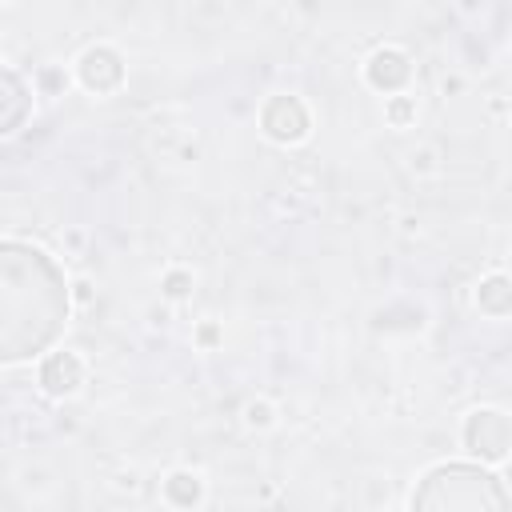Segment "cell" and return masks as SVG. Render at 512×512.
Returning a JSON list of instances; mask_svg holds the SVG:
<instances>
[{
  "label": "cell",
  "instance_id": "1",
  "mask_svg": "<svg viewBox=\"0 0 512 512\" xmlns=\"http://www.w3.org/2000/svg\"><path fill=\"white\" fill-rule=\"evenodd\" d=\"M68 320V284L56 260L20 240H0V364L40 356Z\"/></svg>",
  "mask_w": 512,
  "mask_h": 512
},
{
  "label": "cell",
  "instance_id": "2",
  "mask_svg": "<svg viewBox=\"0 0 512 512\" xmlns=\"http://www.w3.org/2000/svg\"><path fill=\"white\" fill-rule=\"evenodd\" d=\"M412 512H508V492L480 464H440L416 484Z\"/></svg>",
  "mask_w": 512,
  "mask_h": 512
},
{
  "label": "cell",
  "instance_id": "3",
  "mask_svg": "<svg viewBox=\"0 0 512 512\" xmlns=\"http://www.w3.org/2000/svg\"><path fill=\"white\" fill-rule=\"evenodd\" d=\"M464 440H468L472 452H480L488 460H500L504 448H508V420H504V412H492V408L476 412L468 420V428H464Z\"/></svg>",
  "mask_w": 512,
  "mask_h": 512
},
{
  "label": "cell",
  "instance_id": "4",
  "mask_svg": "<svg viewBox=\"0 0 512 512\" xmlns=\"http://www.w3.org/2000/svg\"><path fill=\"white\" fill-rule=\"evenodd\" d=\"M264 128L276 140H300L304 128H308V112H304V104L296 96H276L264 108Z\"/></svg>",
  "mask_w": 512,
  "mask_h": 512
},
{
  "label": "cell",
  "instance_id": "5",
  "mask_svg": "<svg viewBox=\"0 0 512 512\" xmlns=\"http://www.w3.org/2000/svg\"><path fill=\"white\" fill-rule=\"evenodd\" d=\"M24 116H28V88L16 72L0 68V136L16 132L24 124Z\"/></svg>",
  "mask_w": 512,
  "mask_h": 512
},
{
  "label": "cell",
  "instance_id": "6",
  "mask_svg": "<svg viewBox=\"0 0 512 512\" xmlns=\"http://www.w3.org/2000/svg\"><path fill=\"white\" fill-rule=\"evenodd\" d=\"M80 376H84V364H80L76 352H52V356L44 360V368H40V384H44L52 396L72 392V388L80 384Z\"/></svg>",
  "mask_w": 512,
  "mask_h": 512
},
{
  "label": "cell",
  "instance_id": "7",
  "mask_svg": "<svg viewBox=\"0 0 512 512\" xmlns=\"http://www.w3.org/2000/svg\"><path fill=\"white\" fill-rule=\"evenodd\" d=\"M80 76H84L88 88L104 92V88H112V84L120 80V56L108 52V48H92V52H84V60H80Z\"/></svg>",
  "mask_w": 512,
  "mask_h": 512
},
{
  "label": "cell",
  "instance_id": "8",
  "mask_svg": "<svg viewBox=\"0 0 512 512\" xmlns=\"http://www.w3.org/2000/svg\"><path fill=\"white\" fill-rule=\"evenodd\" d=\"M368 76L376 88H400L408 80V60L400 52H376L368 64Z\"/></svg>",
  "mask_w": 512,
  "mask_h": 512
},
{
  "label": "cell",
  "instance_id": "9",
  "mask_svg": "<svg viewBox=\"0 0 512 512\" xmlns=\"http://www.w3.org/2000/svg\"><path fill=\"white\" fill-rule=\"evenodd\" d=\"M168 492H172V500H176V504H192V500H196V492H200V484H196V476H184V472H180V476H172V480H168Z\"/></svg>",
  "mask_w": 512,
  "mask_h": 512
},
{
  "label": "cell",
  "instance_id": "10",
  "mask_svg": "<svg viewBox=\"0 0 512 512\" xmlns=\"http://www.w3.org/2000/svg\"><path fill=\"white\" fill-rule=\"evenodd\" d=\"M480 304H484L488 312H496V316L508 308V304H504V280H500V276H496V280H488V284L480 288Z\"/></svg>",
  "mask_w": 512,
  "mask_h": 512
}]
</instances>
